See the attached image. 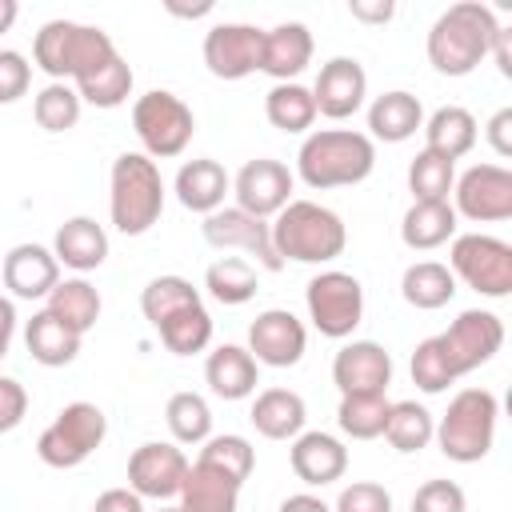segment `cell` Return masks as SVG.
I'll return each mask as SVG.
<instances>
[{
	"label": "cell",
	"instance_id": "obj_1",
	"mask_svg": "<svg viewBox=\"0 0 512 512\" xmlns=\"http://www.w3.org/2000/svg\"><path fill=\"white\" fill-rule=\"evenodd\" d=\"M372 168H376V144L352 128H316L304 136L296 152V176L316 192L352 188L368 180Z\"/></svg>",
	"mask_w": 512,
	"mask_h": 512
},
{
	"label": "cell",
	"instance_id": "obj_2",
	"mask_svg": "<svg viewBox=\"0 0 512 512\" xmlns=\"http://www.w3.org/2000/svg\"><path fill=\"white\" fill-rule=\"evenodd\" d=\"M500 20L480 0H460L436 16L428 28V64L440 76H468L492 48Z\"/></svg>",
	"mask_w": 512,
	"mask_h": 512
},
{
	"label": "cell",
	"instance_id": "obj_3",
	"mask_svg": "<svg viewBox=\"0 0 512 512\" xmlns=\"http://www.w3.org/2000/svg\"><path fill=\"white\" fill-rule=\"evenodd\" d=\"M268 228L276 256L296 264H332L348 244L344 220L316 200H288Z\"/></svg>",
	"mask_w": 512,
	"mask_h": 512
},
{
	"label": "cell",
	"instance_id": "obj_4",
	"mask_svg": "<svg viewBox=\"0 0 512 512\" xmlns=\"http://www.w3.org/2000/svg\"><path fill=\"white\" fill-rule=\"evenodd\" d=\"M108 212L116 232L124 236H144L160 212H164V176L160 164L144 152H120L112 160V180H108Z\"/></svg>",
	"mask_w": 512,
	"mask_h": 512
},
{
	"label": "cell",
	"instance_id": "obj_5",
	"mask_svg": "<svg viewBox=\"0 0 512 512\" xmlns=\"http://www.w3.org/2000/svg\"><path fill=\"white\" fill-rule=\"evenodd\" d=\"M500 420V400L488 388H460L448 400V412L436 420V444L456 464H476L492 452Z\"/></svg>",
	"mask_w": 512,
	"mask_h": 512
},
{
	"label": "cell",
	"instance_id": "obj_6",
	"mask_svg": "<svg viewBox=\"0 0 512 512\" xmlns=\"http://www.w3.org/2000/svg\"><path fill=\"white\" fill-rule=\"evenodd\" d=\"M108 436V416L92 400H72L56 412V420L40 432L36 456L48 468H80Z\"/></svg>",
	"mask_w": 512,
	"mask_h": 512
},
{
	"label": "cell",
	"instance_id": "obj_7",
	"mask_svg": "<svg viewBox=\"0 0 512 512\" xmlns=\"http://www.w3.org/2000/svg\"><path fill=\"white\" fill-rule=\"evenodd\" d=\"M132 132L140 136L144 156L172 160V156H180L188 148V140L196 132V116L176 92L152 88L132 104Z\"/></svg>",
	"mask_w": 512,
	"mask_h": 512
},
{
	"label": "cell",
	"instance_id": "obj_8",
	"mask_svg": "<svg viewBox=\"0 0 512 512\" xmlns=\"http://www.w3.org/2000/svg\"><path fill=\"white\" fill-rule=\"evenodd\" d=\"M448 272L464 280L472 292L488 300H504L512 292V244L488 232H464L452 236Z\"/></svg>",
	"mask_w": 512,
	"mask_h": 512
},
{
	"label": "cell",
	"instance_id": "obj_9",
	"mask_svg": "<svg viewBox=\"0 0 512 512\" xmlns=\"http://www.w3.org/2000/svg\"><path fill=\"white\" fill-rule=\"evenodd\" d=\"M304 304H308L312 328L328 340L352 336L364 320V288L352 272H340V268L316 272L304 288Z\"/></svg>",
	"mask_w": 512,
	"mask_h": 512
},
{
	"label": "cell",
	"instance_id": "obj_10",
	"mask_svg": "<svg viewBox=\"0 0 512 512\" xmlns=\"http://www.w3.org/2000/svg\"><path fill=\"white\" fill-rule=\"evenodd\" d=\"M452 212L472 224H500L512 216V172L504 164H472L452 184Z\"/></svg>",
	"mask_w": 512,
	"mask_h": 512
},
{
	"label": "cell",
	"instance_id": "obj_11",
	"mask_svg": "<svg viewBox=\"0 0 512 512\" xmlns=\"http://www.w3.org/2000/svg\"><path fill=\"white\" fill-rule=\"evenodd\" d=\"M500 344H504V320L488 308H468L448 324V332H440V348H444L456 380L476 372L480 364H488L500 352Z\"/></svg>",
	"mask_w": 512,
	"mask_h": 512
},
{
	"label": "cell",
	"instance_id": "obj_12",
	"mask_svg": "<svg viewBox=\"0 0 512 512\" xmlns=\"http://www.w3.org/2000/svg\"><path fill=\"white\" fill-rule=\"evenodd\" d=\"M200 232H204V240H208L212 248H220V252L240 248V252H248L260 268H268V272H280V268H284V260H280L276 248H272V228H268V220L248 216V212H240L236 204H232V208L224 204V208L208 212L204 224H200Z\"/></svg>",
	"mask_w": 512,
	"mask_h": 512
},
{
	"label": "cell",
	"instance_id": "obj_13",
	"mask_svg": "<svg viewBox=\"0 0 512 512\" xmlns=\"http://www.w3.org/2000/svg\"><path fill=\"white\" fill-rule=\"evenodd\" d=\"M188 456L168 440H148L128 456V488L140 500H172L184 488Z\"/></svg>",
	"mask_w": 512,
	"mask_h": 512
},
{
	"label": "cell",
	"instance_id": "obj_14",
	"mask_svg": "<svg viewBox=\"0 0 512 512\" xmlns=\"http://www.w3.org/2000/svg\"><path fill=\"white\" fill-rule=\"evenodd\" d=\"M292 184H296V176L288 172V164L268 160V156H256V160H248L236 172L232 196H236V208L240 212H248L256 220H272L292 200Z\"/></svg>",
	"mask_w": 512,
	"mask_h": 512
},
{
	"label": "cell",
	"instance_id": "obj_15",
	"mask_svg": "<svg viewBox=\"0 0 512 512\" xmlns=\"http://www.w3.org/2000/svg\"><path fill=\"white\" fill-rule=\"evenodd\" d=\"M260 44H264V28L224 20L204 36V64L216 80H244L260 72Z\"/></svg>",
	"mask_w": 512,
	"mask_h": 512
},
{
	"label": "cell",
	"instance_id": "obj_16",
	"mask_svg": "<svg viewBox=\"0 0 512 512\" xmlns=\"http://www.w3.org/2000/svg\"><path fill=\"white\" fill-rule=\"evenodd\" d=\"M304 348H308V332L288 308H268L248 324V352L256 364L292 368L300 364Z\"/></svg>",
	"mask_w": 512,
	"mask_h": 512
},
{
	"label": "cell",
	"instance_id": "obj_17",
	"mask_svg": "<svg viewBox=\"0 0 512 512\" xmlns=\"http://www.w3.org/2000/svg\"><path fill=\"white\" fill-rule=\"evenodd\" d=\"M364 96H368V72L360 60L352 56H332L316 84H312V100H316V116H328V120H348L364 108Z\"/></svg>",
	"mask_w": 512,
	"mask_h": 512
},
{
	"label": "cell",
	"instance_id": "obj_18",
	"mask_svg": "<svg viewBox=\"0 0 512 512\" xmlns=\"http://www.w3.org/2000/svg\"><path fill=\"white\" fill-rule=\"evenodd\" d=\"M332 384L340 388V396L388 392V384H392V356L376 340H352L332 360Z\"/></svg>",
	"mask_w": 512,
	"mask_h": 512
},
{
	"label": "cell",
	"instance_id": "obj_19",
	"mask_svg": "<svg viewBox=\"0 0 512 512\" xmlns=\"http://www.w3.org/2000/svg\"><path fill=\"white\" fill-rule=\"evenodd\" d=\"M4 288L16 300H48V292L60 284V264L52 248L44 244H16L4 256Z\"/></svg>",
	"mask_w": 512,
	"mask_h": 512
},
{
	"label": "cell",
	"instance_id": "obj_20",
	"mask_svg": "<svg viewBox=\"0 0 512 512\" xmlns=\"http://www.w3.org/2000/svg\"><path fill=\"white\" fill-rule=\"evenodd\" d=\"M288 464H292L296 480H304L312 488H324V484H332L348 472V448L332 432H300L292 440Z\"/></svg>",
	"mask_w": 512,
	"mask_h": 512
},
{
	"label": "cell",
	"instance_id": "obj_21",
	"mask_svg": "<svg viewBox=\"0 0 512 512\" xmlns=\"http://www.w3.org/2000/svg\"><path fill=\"white\" fill-rule=\"evenodd\" d=\"M308 64H312V32L300 20H288L264 32L260 72H268L276 84H292Z\"/></svg>",
	"mask_w": 512,
	"mask_h": 512
},
{
	"label": "cell",
	"instance_id": "obj_22",
	"mask_svg": "<svg viewBox=\"0 0 512 512\" xmlns=\"http://www.w3.org/2000/svg\"><path fill=\"white\" fill-rule=\"evenodd\" d=\"M172 188H176V200H180L188 212L208 216V212L224 208V196L232 192V176L224 172L220 160L200 156V160H184V164H180Z\"/></svg>",
	"mask_w": 512,
	"mask_h": 512
},
{
	"label": "cell",
	"instance_id": "obj_23",
	"mask_svg": "<svg viewBox=\"0 0 512 512\" xmlns=\"http://www.w3.org/2000/svg\"><path fill=\"white\" fill-rule=\"evenodd\" d=\"M52 256L72 272H92L108 260V232L92 216H68L52 236Z\"/></svg>",
	"mask_w": 512,
	"mask_h": 512
},
{
	"label": "cell",
	"instance_id": "obj_24",
	"mask_svg": "<svg viewBox=\"0 0 512 512\" xmlns=\"http://www.w3.org/2000/svg\"><path fill=\"white\" fill-rule=\"evenodd\" d=\"M416 128H424V108L412 92L392 88L384 96H376L368 104V140H384V144H404L408 136H416Z\"/></svg>",
	"mask_w": 512,
	"mask_h": 512
},
{
	"label": "cell",
	"instance_id": "obj_25",
	"mask_svg": "<svg viewBox=\"0 0 512 512\" xmlns=\"http://www.w3.org/2000/svg\"><path fill=\"white\" fill-rule=\"evenodd\" d=\"M204 380L220 400H244L260 384V364L240 344H220L204 360Z\"/></svg>",
	"mask_w": 512,
	"mask_h": 512
},
{
	"label": "cell",
	"instance_id": "obj_26",
	"mask_svg": "<svg viewBox=\"0 0 512 512\" xmlns=\"http://www.w3.org/2000/svg\"><path fill=\"white\" fill-rule=\"evenodd\" d=\"M252 428L264 436V440H296L304 432V420H308V404L300 392L292 388H264L256 400H252V412H248Z\"/></svg>",
	"mask_w": 512,
	"mask_h": 512
},
{
	"label": "cell",
	"instance_id": "obj_27",
	"mask_svg": "<svg viewBox=\"0 0 512 512\" xmlns=\"http://www.w3.org/2000/svg\"><path fill=\"white\" fill-rule=\"evenodd\" d=\"M476 136H480L476 116L468 108H460V104H444L424 120V152H432V156H440L448 164L468 156L476 148Z\"/></svg>",
	"mask_w": 512,
	"mask_h": 512
},
{
	"label": "cell",
	"instance_id": "obj_28",
	"mask_svg": "<svg viewBox=\"0 0 512 512\" xmlns=\"http://www.w3.org/2000/svg\"><path fill=\"white\" fill-rule=\"evenodd\" d=\"M456 212L448 200H412V208L400 220V240L412 252H432L456 236Z\"/></svg>",
	"mask_w": 512,
	"mask_h": 512
},
{
	"label": "cell",
	"instance_id": "obj_29",
	"mask_svg": "<svg viewBox=\"0 0 512 512\" xmlns=\"http://www.w3.org/2000/svg\"><path fill=\"white\" fill-rule=\"evenodd\" d=\"M80 332H72L64 320H56L48 308H40L28 324H24V344H28V352H32V360L36 364H44V368H64V364H72L76 356H80Z\"/></svg>",
	"mask_w": 512,
	"mask_h": 512
},
{
	"label": "cell",
	"instance_id": "obj_30",
	"mask_svg": "<svg viewBox=\"0 0 512 512\" xmlns=\"http://www.w3.org/2000/svg\"><path fill=\"white\" fill-rule=\"evenodd\" d=\"M180 512H236L240 508V484L208 464H192L184 476V488L176 496Z\"/></svg>",
	"mask_w": 512,
	"mask_h": 512
},
{
	"label": "cell",
	"instance_id": "obj_31",
	"mask_svg": "<svg viewBox=\"0 0 512 512\" xmlns=\"http://www.w3.org/2000/svg\"><path fill=\"white\" fill-rule=\"evenodd\" d=\"M400 296L420 312H436L456 296V276L440 260H416L400 276Z\"/></svg>",
	"mask_w": 512,
	"mask_h": 512
},
{
	"label": "cell",
	"instance_id": "obj_32",
	"mask_svg": "<svg viewBox=\"0 0 512 512\" xmlns=\"http://www.w3.org/2000/svg\"><path fill=\"white\" fill-rule=\"evenodd\" d=\"M56 320H64L72 332H92L96 320H100V292L84 280V276H72V280H60L52 292H48V304H44Z\"/></svg>",
	"mask_w": 512,
	"mask_h": 512
},
{
	"label": "cell",
	"instance_id": "obj_33",
	"mask_svg": "<svg viewBox=\"0 0 512 512\" xmlns=\"http://www.w3.org/2000/svg\"><path fill=\"white\" fill-rule=\"evenodd\" d=\"M264 116L272 128L288 132V136H300L316 124V100H312V88L304 84H272L268 96H264Z\"/></svg>",
	"mask_w": 512,
	"mask_h": 512
},
{
	"label": "cell",
	"instance_id": "obj_34",
	"mask_svg": "<svg viewBox=\"0 0 512 512\" xmlns=\"http://www.w3.org/2000/svg\"><path fill=\"white\" fill-rule=\"evenodd\" d=\"M204 288H208V296L216 304H228V308L248 304L256 296V288H260L256 284V264L244 260V256H220L216 264H208Z\"/></svg>",
	"mask_w": 512,
	"mask_h": 512
},
{
	"label": "cell",
	"instance_id": "obj_35",
	"mask_svg": "<svg viewBox=\"0 0 512 512\" xmlns=\"http://www.w3.org/2000/svg\"><path fill=\"white\" fill-rule=\"evenodd\" d=\"M384 436H388V444H392L396 452L412 456V452H420V448L432 444V436H436V416H432L424 404H416V400H396V404L388 408Z\"/></svg>",
	"mask_w": 512,
	"mask_h": 512
},
{
	"label": "cell",
	"instance_id": "obj_36",
	"mask_svg": "<svg viewBox=\"0 0 512 512\" xmlns=\"http://www.w3.org/2000/svg\"><path fill=\"white\" fill-rule=\"evenodd\" d=\"M156 332L172 356H196L212 344V316L204 304H192V308L172 312L164 324H156Z\"/></svg>",
	"mask_w": 512,
	"mask_h": 512
},
{
	"label": "cell",
	"instance_id": "obj_37",
	"mask_svg": "<svg viewBox=\"0 0 512 512\" xmlns=\"http://www.w3.org/2000/svg\"><path fill=\"white\" fill-rule=\"evenodd\" d=\"M192 304H204V300H200V288L192 280H184V276H156L140 292V312H144V320L152 328L164 324L172 312L192 308Z\"/></svg>",
	"mask_w": 512,
	"mask_h": 512
},
{
	"label": "cell",
	"instance_id": "obj_38",
	"mask_svg": "<svg viewBox=\"0 0 512 512\" xmlns=\"http://www.w3.org/2000/svg\"><path fill=\"white\" fill-rule=\"evenodd\" d=\"M388 408H392V400H388L384 392H368V396H340L336 424H340V432H344V436H352V440H376V436H384Z\"/></svg>",
	"mask_w": 512,
	"mask_h": 512
},
{
	"label": "cell",
	"instance_id": "obj_39",
	"mask_svg": "<svg viewBox=\"0 0 512 512\" xmlns=\"http://www.w3.org/2000/svg\"><path fill=\"white\" fill-rule=\"evenodd\" d=\"M76 20H48L36 40H32V56L36 68H44L52 80H68L72 72V48H76Z\"/></svg>",
	"mask_w": 512,
	"mask_h": 512
},
{
	"label": "cell",
	"instance_id": "obj_40",
	"mask_svg": "<svg viewBox=\"0 0 512 512\" xmlns=\"http://www.w3.org/2000/svg\"><path fill=\"white\" fill-rule=\"evenodd\" d=\"M72 88H76V96H80L84 104H92V108H120V104L132 96V68H128L124 56H116V60H108L104 68H96L88 80H80V84H72Z\"/></svg>",
	"mask_w": 512,
	"mask_h": 512
},
{
	"label": "cell",
	"instance_id": "obj_41",
	"mask_svg": "<svg viewBox=\"0 0 512 512\" xmlns=\"http://www.w3.org/2000/svg\"><path fill=\"white\" fill-rule=\"evenodd\" d=\"M164 420L176 444H204L212 436V408L200 392H176L164 408Z\"/></svg>",
	"mask_w": 512,
	"mask_h": 512
},
{
	"label": "cell",
	"instance_id": "obj_42",
	"mask_svg": "<svg viewBox=\"0 0 512 512\" xmlns=\"http://www.w3.org/2000/svg\"><path fill=\"white\" fill-rule=\"evenodd\" d=\"M80 96H76V88L68 84V80H52V84H44L40 92H36V100H32V116H36V124L44 128V132H68V128H76V120H80Z\"/></svg>",
	"mask_w": 512,
	"mask_h": 512
},
{
	"label": "cell",
	"instance_id": "obj_43",
	"mask_svg": "<svg viewBox=\"0 0 512 512\" xmlns=\"http://www.w3.org/2000/svg\"><path fill=\"white\" fill-rule=\"evenodd\" d=\"M200 464L224 472L228 480H236L244 488V480L252 476V464H256V448L236 436V432H224V436H208L204 448H200Z\"/></svg>",
	"mask_w": 512,
	"mask_h": 512
},
{
	"label": "cell",
	"instance_id": "obj_44",
	"mask_svg": "<svg viewBox=\"0 0 512 512\" xmlns=\"http://www.w3.org/2000/svg\"><path fill=\"white\" fill-rule=\"evenodd\" d=\"M456 184V164L432 156V152H416L408 164V192L412 200H448Z\"/></svg>",
	"mask_w": 512,
	"mask_h": 512
},
{
	"label": "cell",
	"instance_id": "obj_45",
	"mask_svg": "<svg viewBox=\"0 0 512 512\" xmlns=\"http://www.w3.org/2000/svg\"><path fill=\"white\" fill-rule=\"evenodd\" d=\"M120 52H116V44H112V36L104 32V28H96V24H80L76 28V48H72V72H68V84H80V80H88L96 68H104L108 60H116Z\"/></svg>",
	"mask_w": 512,
	"mask_h": 512
},
{
	"label": "cell",
	"instance_id": "obj_46",
	"mask_svg": "<svg viewBox=\"0 0 512 512\" xmlns=\"http://www.w3.org/2000/svg\"><path fill=\"white\" fill-rule=\"evenodd\" d=\"M412 384L420 392H428V396H436L448 384H456V372H452V364H448V356L440 348V336H428V340L416 344V352H412Z\"/></svg>",
	"mask_w": 512,
	"mask_h": 512
},
{
	"label": "cell",
	"instance_id": "obj_47",
	"mask_svg": "<svg viewBox=\"0 0 512 512\" xmlns=\"http://www.w3.org/2000/svg\"><path fill=\"white\" fill-rule=\"evenodd\" d=\"M412 512H468V496L456 480H424L412 496Z\"/></svg>",
	"mask_w": 512,
	"mask_h": 512
},
{
	"label": "cell",
	"instance_id": "obj_48",
	"mask_svg": "<svg viewBox=\"0 0 512 512\" xmlns=\"http://www.w3.org/2000/svg\"><path fill=\"white\" fill-rule=\"evenodd\" d=\"M332 512H392V496L376 480H352L348 488H340Z\"/></svg>",
	"mask_w": 512,
	"mask_h": 512
},
{
	"label": "cell",
	"instance_id": "obj_49",
	"mask_svg": "<svg viewBox=\"0 0 512 512\" xmlns=\"http://www.w3.org/2000/svg\"><path fill=\"white\" fill-rule=\"evenodd\" d=\"M32 84V64L16 48H0V104H16Z\"/></svg>",
	"mask_w": 512,
	"mask_h": 512
},
{
	"label": "cell",
	"instance_id": "obj_50",
	"mask_svg": "<svg viewBox=\"0 0 512 512\" xmlns=\"http://www.w3.org/2000/svg\"><path fill=\"white\" fill-rule=\"evenodd\" d=\"M24 412H28V392H24V384L12 380V376H0V436L12 432V428L24 420Z\"/></svg>",
	"mask_w": 512,
	"mask_h": 512
},
{
	"label": "cell",
	"instance_id": "obj_51",
	"mask_svg": "<svg viewBox=\"0 0 512 512\" xmlns=\"http://www.w3.org/2000/svg\"><path fill=\"white\" fill-rule=\"evenodd\" d=\"M484 136H488V144H492L496 156H512V108H500V112L488 120Z\"/></svg>",
	"mask_w": 512,
	"mask_h": 512
},
{
	"label": "cell",
	"instance_id": "obj_52",
	"mask_svg": "<svg viewBox=\"0 0 512 512\" xmlns=\"http://www.w3.org/2000/svg\"><path fill=\"white\" fill-rule=\"evenodd\" d=\"M92 512H144V500L132 488H108L96 496Z\"/></svg>",
	"mask_w": 512,
	"mask_h": 512
},
{
	"label": "cell",
	"instance_id": "obj_53",
	"mask_svg": "<svg viewBox=\"0 0 512 512\" xmlns=\"http://www.w3.org/2000/svg\"><path fill=\"white\" fill-rule=\"evenodd\" d=\"M348 12H352V20H364V24H388L396 16V4L392 0H352Z\"/></svg>",
	"mask_w": 512,
	"mask_h": 512
},
{
	"label": "cell",
	"instance_id": "obj_54",
	"mask_svg": "<svg viewBox=\"0 0 512 512\" xmlns=\"http://www.w3.org/2000/svg\"><path fill=\"white\" fill-rule=\"evenodd\" d=\"M488 56L496 60L500 76H512V32H508V28H500V32H496V40H492Z\"/></svg>",
	"mask_w": 512,
	"mask_h": 512
},
{
	"label": "cell",
	"instance_id": "obj_55",
	"mask_svg": "<svg viewBox=\"0 0 512 512\" xmlns=\"http://www.w3.org/2000/svg\"><path fill=\"white\" fill-rule=\"evenodd\" d=\"M12 336H16V304L8 296H0V360L12 348Z\"/></svg>",
	"mask_w": 512,
	"mask_h": 512
},
{
	"label": "cell",
	"instance_id": "obj_56",
	"mask_svg": "<svg viewBox=\"0 0 512 512\" xmlns=\"http://www.w3.org/2000/svg\"><path fill=\"white\" fill-rule=\"evenodd\" d=\"M276 512H332V508H328L320 496H312V492H296V496H288Z\"/></svg>",
	"mask_w": 512,
	"mask_h": 512
},
{
	"label": "cell",
	"instance_id": "obj_57",
	"mask_svg": "<svg viewBox=\"0 0 512 512\" xmlns=\"http://www.w3.org/2000/svg\"><path fill=\"white\" fill-rule=\"evenodd\" d=\"M168 12H172V16H188V20H196V16H208L212 4H208V0H204V4H192V8H184V4H168Z\"/></svg>",
	"mask_w": 512,
	"mask_h": 512
},
{
	"label": "cell",
	"instance_id": "obj_58",
	"mask_svg": "<svg viewBox=\"0 0 512 512\" xmlns=\"http://www.w3.org/2000/svg\"><path fill=\"white\" fill-rule=\"evenodd\" d=\"M16 16H20V4L16 0H0V32H8L16 24Z\"/></svg>",
	"mask_w": 512,
	"mask_h": 512
},
{
	"label": "cell",
	"instance_id": "obj_59",
	"mask_svg": "<svg viewBox=\"0 0 512 512\" xmlns=\"http://www.w3.org/2000/svg\"><path fill=\"white\" fill-rule=\"evenodd\" d=\"M160 512H180V508H160Z\"/></svg>",
	"mask_w": 512,
	"mask_h": 512
}]
</instances>
